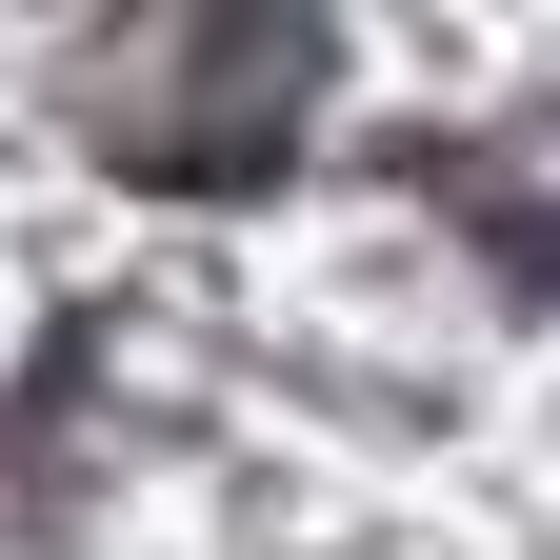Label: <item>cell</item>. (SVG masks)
I'll return each instance as SVG.
<instances>
[{"label": "cell", "mask_w": 560, "mask_h": 560, "mask_svg": "<svg viewBox=\"0 0 560 560\" xmlns=\"http://www.w3.org/2000/svg\"><path fill=\"white\" fill-rule=\"evenodd\" d=\"M320 101V21H140L81 60V120L120 140V180H260Z\"/></svg>", "instance_id": "6da1fadb"}]
</instances>
